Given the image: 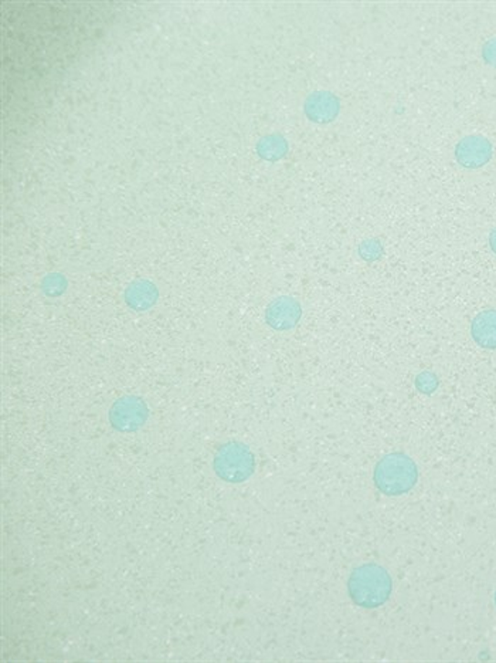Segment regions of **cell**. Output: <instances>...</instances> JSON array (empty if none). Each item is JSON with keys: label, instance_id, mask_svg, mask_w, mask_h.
I'll return each mask as SVG.
<instances>
[{"label": "cell", "instance_id": "obj_1", "mask_svg": "<svg viewBox=\"0 0 496 663\" xmlns=\"http://www.w3.org/2000/svg\"><path fill=\"white\" fill-rule=\"evenodd\" d=\"M347 590L356 605L362 608H377L390 598L393 581L382 565L365 564L352 571Z\"/></svg>", "mask_w": 496, "mask_h": 663}, {"label": "cell", "instance_id": "obj_2", "mask_svg": "<svg viewBox=\"0 0 496 663\" xmlns=\"http://www.w3.org/2000/svg\"><path fill=\"white\" fill-rule=\"evenodd\" d=\"M418 480V469L411 458L404 453H388L378 460L373 472V482L383 495L400 496L408 493Z\"/></svg>", "mask_w": 496, "mask_h": 663}, {"label": "cell", "instance_id": "obj_3", "mask_svg": "<svg viewBox=\"0 0 496 663\" xmlns=\"http://www.w3.org/2000/svg\"><path fill=\"white\" fill-rule=\"evenodd\" d=\"M492 155V144L482 135H468L455 147V160L467 169L482 168L490 163Z\"/></svg>", "mask_w": 496, "mask_h": 663}, {"label": "cell", "instance_id": "obj_4", "mask_svg": "<svg viewBox=\"0 0 496 663\" xmlns=\"http://www.w3.org/2000/svg\"><path fill=\"white\" fill-rule=\"evenodd\" d=\"M341 111V101L329 91H318L311 94L305 102V112L308 119L319 124L334 121Z\"/></svg>", "mask_w": 496, "mask_h": 663}, {"label": "cell", "instance_id": "obj_5", "mask_svg": "<svg viewBox=\"0 0 496 663\" xmlns=\"http://www.w3.org/2000/svg\"><path fill=\"white\" fill-rule=\"evenodd\" d=\"M301 319V307L291 297H280L267 310L268 324L277 330L293 329Z\"/></svg>", "mask_w": 496, "mask_h": 663}, {"label": "cell", "instance_id": "obj_6", "mask_svg": "<svg viewBox=\"0 0 496 663\" xmlns=\"http://www.w3.org/2000/svg\"><path fill=\"white\" fill-rule=\"evenodd\" d=\"M472 340L480 347L496 350V310H484L471 322Z\"/></svg>", "mask_w": 496, "mask_h": 663}, {"label": "cell", "instance_id": "obj_7", "mask_svg": "<svg viewBox=\"0 0 496 663\" xmlns=\"http://www.w3.org/2000/svg\"><path fill=\"white\" fill-rule=\"evenodd\" d=\"M288 150L286 141L280 135H270V137L263 138L258 144V153L264 160L275 161L284 157Z\"/></svg>", "mask_w": 496, "mask_h": 663}, {"label": "cell", "instance_id": "obj_8", "mask_svg": "<svg viewBox=\"0 0 496 663\" xmlns=\"http://www.w3.org/2000/svg\"><path fill=\"white\" fill-rule=\"evenodd\" d=\"M383 253L382 243L378 240H365L362 245L359 246V255L362 256L367 262H373L377 260Z\"/></svg>", "mask_w": 496, "mask_h": 663}, {"label": "cell", "instance_id": "obj_9", "mask_svg": "<svg viewBox=\"0 0 496 663\" xmlns=\"http://www.w3.org/2000/svg\"><path fill=\"white\" fill-rule=\"evenodd\" d=\"M417 386H418V389L423 391V393L431 394L434 393L437 386H439V380H437V376L434 375V374L423 373L421 375H418V378H417Z\"/></svg>", "mask_w": 496, "mask_h": 663}, {"label": "cell", "instance_id": "obj_10", "mask_svg": "<svg viewBox=\"0 0 496 663\" xmlns=\"http://www.w3.org/2000/svg\"><path fill=\"white\" fill-rule=\"evenodd\" d=\"M482 58L485 63L496 68V37L491 38L482 47Z\"/></svg>", "mask_w": 496, "mask_h": 663}, {"label": "cell", "instance_id": "obj_11", "mask_svg": "<svg viewBox=\"0 0 496 663\" xmlns=\"http://www.w3.org/2000/svg\"><path fill=\"white\" fill-rule=\"evenodd\" d=\"M490 246L492 252L496 255V227L490 233Z\"/></svg>", "mask_w": 496, "mask_h": 663}, {"label": "cell", "instance_id": "obj_12", "mask_svg": "<svg viewBox=\"0 0 496 663\" xmlns=\"http://www.w3.org/2000/svg\"><path fill=\"white\" fill-rule=\"evenodd\" d=\"M495 604H496V594H495Z\"/></svg>", "mask_w": 496, "mask_h": 663}]
</instances>
